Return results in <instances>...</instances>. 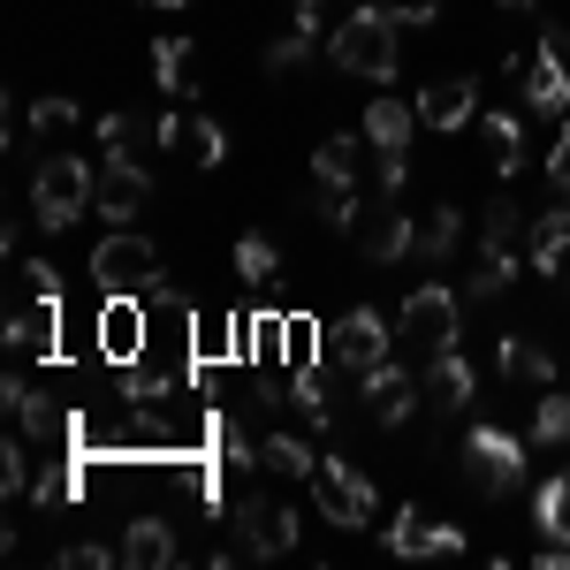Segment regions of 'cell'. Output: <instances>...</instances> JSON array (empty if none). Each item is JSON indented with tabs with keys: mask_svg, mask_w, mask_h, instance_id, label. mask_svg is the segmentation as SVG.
<instances>
[{
	"mask_svg": "<svg viewBox=\"0 0 570 570\" xmlns=\"http://www.w3.org/2000/svg\"><path fill=\"white\" fill-rule=\"evenodd\" d=\"M456 252H464V206L441 198V206L419 214V244H411V259H419V266H449Z\"/></svg>",
	"mask_w": 570,
	"mask_h": 570,
	"instance_id": "22",
	"label": "cell"
},
{
	"mask_svg": "<svg viewBox=\"0 0 570 570\" xmlns=\"http://www.w3.org/2000/svg\"><path fill=\"white\" fill-rule=\"evenodd\" d=\"M548 190H556V206H570V115L556 130V145H548Z\"/></svg>",
	"mask_w": 570,
	"mask_h": 570,
	"instance_id": "40",
	"label": "cell"
},
{
	"mask_svg": "<svg viewBox=\"0 0 570 570\" xmlns=\"http://www.w3.org/2000/svg\"><path fill=\"white\" fill-rule=\"evenodd\" d=\"M327 16H335V0H289V23L297 31H335Z\"/></svg>",
	"mask_w": 570,
	"mask_h": 570,
	"instance_id": "42",
	"label": "cell"
},
{
	"mask_svg": "<svg viewBox=\"0 0 570 570\" xmlns=\"http://www.w3.org/2000/svg\"><path fill=\"white\" fill-rule=\"evenodd\" d=\"M0 494L31 502V434H8V449H0Z\"/></svg>",
	"mask_w": 570,
	"mask_h": 570,
	"instance_id": "37",
	"label": "cell"
},
{
	"mask_svg": "<svg viewBox=\"0 0 570 570\" xmlns=\"http://www.w3.org/2000/svg\"><path fill=\"white\" fill-rule=\"evenodd\" d=\"M381 8H389L395 23H411V31H426V23L441 16V0H381Z\"/></svg>",
	"mask_w": 570,
	"mask_h": 570,
	"instance_id": "43",
	"label": "cell"
},
{
	"mask_svg": "<svg viewBox=\"0 0 570 570\" xmlns=\"http://www.w3.org/2000/svg\"><path fill=\"white\" fill-rule=\"evenodd\" d=\"M320 365V327L312 320H282V373H305Z\"/></svg>",
	"mask_w": 570,
	"mask_h": 570,
	"instance_id": "39",
	"label": "cell"
},
{
	"mask_svg": "<svg viewBox=\"0 0 570 570\" xmlns=\"http://www.w3.org/2000/svg\"><path fill=\"white\" fill-rule=\"evenodd\" d=\"M357 244H365V259H373V266H395V259H411L419 220H411V206L381 198V206H365V220H357Z\"/></svg>",
	"mask_w": 570,
	"mask_h": 570,
	"instance_id": "12",
	"label": "cell"
},
{
	"mask_svg": "<svg viewBox=\"0 0 570 570\" xmlns=\"http://www.w3.org/2000/svg\"><path fill=\"white\" fill-rule=\"evenodd\" d=\"M312 61H320V31H297V23L266 46V77H297V69H312Z\"/></svg>",
	"mask_w": 570,
	"mask_h": 570,
	"instance_id": "33",
	"label": "cell"
},
{
	"mask_svg": "<svg viewBox=\"0 0 570 570\" xmlns=\"http://www.w3.org/2000/svg\"><path fill=\"white\" fill-rule=\"evenodd\" d=\"M115 556H122V570H168L176 563V525L145 510V518L122 525V548H115Z\"/></svg>",
	"mask_w": 570,
	"mask_h": 570,
	"instance_id": "20",
	"label": "cell"
},
{
	"mask_svg": "<svg viewBox=\"0 0 570 570\" xmlns=\"http://www.w3.org/2000/svg\"><path fill=\"white\" fill-rule=\"evenodd\" d=\"M91 137H99V145H107V160H145V153H137V115H122V107H107V115H99V122H91Z\"/></svg>",
	"mask_w": 570,
	"mask_h": 570,
	"instance_id": "36",
	"label": "cell"
},
{
	"mask_svg": "<svg viewBox=\"0 0 570 570\" xmlns=\"http://www.w3.org/2000/svg\"><path fill=\"white\" fill-rule=\"evenodd\" d=\"M518 274H525V252H494V244H480L472 266H464V297H472V305H494V297L518 289Z\"/></svg>",
	"mask_w": 570,
	"mask_h": 570,
	"instance_id": "21",
	"label": "cell"
},
{
	"mask_svg": "<svg viewBox=\"0 0 570 570\" xmlns=\"http://www.w3.org/2000/svg\"><path fill=\"white\" fill-rule=\"evenodd\" d=\"M228 266H236V282H244V289H274V274H282V252H274V236H236Z\"/></svg>",
	"mask_w": 570,
	"mask_h": 570,
	"instance_id": "29",
	"label": "cell"
},
{
	"mask_svg": "<svg viewBox=\"0 0 570 570\" xmlns=\"http://www.w3.org/2000/svg\"><path fill=\"white\" fill-rule=\"evenodd\" d=\"M145 206H153V168H145V160H107V168H99V206H91V214L107 220V228H137Z\"/></svg>",
	"mask_w": 570,
	"mask_h": 570,
	"instance_id": "9",
	"label": "cell"
},
{
	"mask_svg": "<svg viewBox=\"0 0 570 570\" xmlns=\"http://www.w3.org/2000/svg\"><path fill=\"white\" fill-rule=\"evenodd\" d=\"M31 130H39L46 145H69V137L85 130V115H77V99L53 91V99H31Z\"/></svg>",
	"mask_w": 570,
	"mask_h": 570,
	"instance_id": "34",
	"label": "cell"
},
{
	"mask_svg": "<svg viewBox=\"0 0 570 570\" xmlns=\"http://www.w3.org/2000/svg\"><path fill=\"white\" fill-rule=\"evenodd\" d=\"M373 183H381V198H403V183H411V153H373Z\"/></svg>",
	"mask_w": 570,
	"mask_h": 570,
	"instance_id": "41",
	"label": "cell"
},
{
	"mask_svg": "<svg viewBox=\"0 0 570 570\" xmlns=\"http://www.w3.org/2000/svg\"><path fill=\"white\" fill-rule=\"evenodd\" d=\"M494 373H502L510 389L540 395V389H556V351H548L540 335H518V327H510V335L494 343Z\"/></svg>",
	"mask_w": 570,
	"mask_h": 570,
	"instance_id": "14",
	"label": "cell"
},
{
	"mask_svg": "<svg viewBox=\"0 0 570 570\" xmlns=\"http://www.w3.org/2000/svg\"><path fill=\"white\" fill-rule=\"evenodd\" d=\"M480 145H487V160H494L502 176H518V168H525V115H510V107L487 115L480 107Z\"/></svg>",
	"mask_w": 570,
	"mask_h": 570,
	"instance_id": "26",
	"label": "cell"
},
{
	"mask_svg": "<svg viewBox=\"0 0 570 570\" xmlns=\"http://www.w3.org/2000/svg\"><path fill=\"white\" fill-rule=\"evenodd\" d=\"M525 266L532 274H563L570 266V206H540L525 220Z\"/></svg>",
	"mask_w": 570,
	"mask_h": 570,
	"instance_id": "19",
	"label": "cell"
},
{
	"mask_svg": "<svg viewBox=\"0 0 570 570\" xmlns=\"http://www.w3.org/2000/svg\"><path fill=\"white\" fill-rule=\"evenodd\" d=\"M480 244H494V252H525V206H518V198H487Z\"/></svg>",
	"mask_w": 570,
	"mask_h": 570,
	"instance_id": "32",
	"label": "cell"
},
{
	"mask_svg": "<svg viewBox=\"0 0 570 570\" xmlns=\"http://www.w3.org/2000/svg\"><path fill=\"white\" fill-rule=\"evenodd\" d=\"M107 563H122V556H107V548H91V540L61 548V570H107Z\"/></svg>",
	"mask_w": 570,
	"mask_h": 570,
	"instance_id": "44",
	"label": "cell"
},
{
	"mask_svg": "<svg viewBox=\"0 0 570 570\" xmlns=\"http://www.w3.org/2000/svg\"><path fill=\"white\" fill-rule=\"evenodd\" d=\"M570 441V389L556 381V389L532 395V449H563Z\"/></svg>",
	"mask_w": 570,
	"mask_h": 570,
	"instance_id": "30",
	"label": "cell"
},
{
	"mask_svg": "<svg viewBox=\"0 0 570 570\" xmlns=\"http://www.w3.org/2000/svg\"><path fill=\"white\" fill-rule=\"evenodd\" d=\"M228 518H236V548H244V556H259V563L297 556V510H289V502H274V494H244Z\"/></svg>",
	"mask_w": 570,
	"mask_h": 570,
	"instance_id": "8",
	"label": "cell"
},
{
	"mask_svg": "<svg viewBox=\"0 0 570 570\" xmlns=\"http://www.w3.org/2000/svg\"><path fill=\"white\" fill-rule=\"evenodd\" d=\"M357 395H365V411H373L381 426H403V419H411V411L426 403V389H419V365H403V357H389V365H373Z\"/></svg>",
	"mask_w": 570,
	"mask_h": 570,
	"instance_id": "11",
	"label": "cell"
},
{
	"mask_svg": "<svg viewBox=\"0 0 570 570\" xmlns=\"http://www.w3.org/2000/svg\"><path fill=\"white\" fill-rule=\"evenodd\" d=\"M91 206H99V168H91L85 153H46L39 176H31V220H39L46 236H61Z\"/></svg>",
	"mask_w": 570,
	"mask_h": 570,
	"instance_id": "2",
	"label": "cell"
},
{
	"mask_svg": "<svg viewBox=\"0 0 570 570\" xmlns=\"http://www.w3.org/2000/svg\"><path fill=\"white\" fill-rule=\"evenodd\" d=\"M419 389H426V411H464L472 389H480V373H472V357L449 343V351L419 357Z\"/></svg>",
	"mask_w": 570,
	"mask_h": 570,
	"instance_id": "15",
	"label": "cell"
},
{
	"mask_svg": "<svg viewBox=\"0 0 570 570\" xmlns=\"http://www.w3.org/2000/svg\"><path fill=\"white\" fill-rule=\"evenodd\" d=\"M153 85H160V99H190V91H198V46L160 39L153 46Z\"/></svg>",
	"mask_w": 570,
	"mask_h": 570,
	"instance_id": "25",
	"label": "cell"
},
{
	"mask_svg": "<svg viewBox=\"0 0 570 570\" xmlns=\"http://www.w3.org/2000/svg\"><path fill=\"white\" fill-rule=\"evenodd\" d=\"M464 472H472L480 494L510 502V494L525 487V441L510 434V426H494V419H472V434H464Z\"/></svg>",
	"mask_w": 570,
	"mask_h": 570,
	"instance_id": "6",
	"label": "cell"
},
{
	"mask_svg": "<svg viewBox=\"0 0 570 570\" xmlns=\"http://www.w3.org/2000/svg\"><path fill=\"white\" fill-rule=\"evenodd\" d=\"M456 320H464V289L426 282V289H411V297L395 305V335L411 343V357H434V351L456 343Z\"/></svg>",
	"mask_w": 570,
	"mask_h": 570,
	"instance_id": "7",
	"label": "cell"
},
{
	"mask_svg": "<svg viewBox=\"0 0 570 570\" xmlns=\"http://www.w3.org/2000/svg\"><path fill=\"white\" fill-rule=\"evenodd\" d=\"M411 122H419V107H403V99H373L365 107V122H357V137H365V153H411Z\"/></svg>",
	"mask_w": 570,
	"mask_h": 570,
	"instance_id": "23",
	"label": "cell"
},
{
	"mask_svg": "<svg viewBox=\"0 0 570 570\" xmlns=\"http://www.w3.org/2000/svg\"><path fill=\"white\" fill-rule=\"evenodd\" d=\"M327 61L343 77H365V85H389L395 61H403V23H395L381 0H351L327 31Z\"/></svg>",
	"mask_w": 570,
	"mask_h": 570,
	"instance_id": "1",
	"label": "cell"
},
{
	"mask_svg": "<svg viewBox=\"0 0 570 570\" xmlns=\"http://www.w3.org/2000/svg\"><path fill=\"white\" fill-rule=\"evenodd\" d=\"M532 525L570 548V464L556 472V480H540V494H532Z\"/></svg>",
	"mask_w": 570,
	"mask_h": 570,
	"instance_id": "31",
	"label": "cell"
},
{
	"mask_svg": "<svg viewBox=\"0 0 570 570\" xmlns=\"http://www.w3.org/2000/svg\"><path fill=\"white\" fill-rule=\"evenodd\" d=\"M525 8H540V0H502V16H525Z\"/></svg>",
	"mask_w": 570,
	"mask_h": 570,
	"instance_id": "46",
	"label": "cell"
},
{
	"mask_svg": "<svg viewBox=\"0 0 570 570\" xmlns=\"http://www.w3.org/2000/svg\"><path fill=\"white\" fill-rule=\"evenodd\" d=\"M145 8H183V0H145Z\"/></svg>",
	"mask_w": 570,
	"mask_h": 570,
	"instance_id": "47",
	"label": "cell"
},
{
	"mask_svg": "<svg viewBox=\"0 0 570 570\" xmlns=\"http://www.w3.org/2000/svg\"><path fill=\"white\" fill-rule=\"evenodd\" d=\"M99 357L115 365H137L145 357V297H99Z\"/></svg>",
	"mask_w": 570,
	"mask_h": 570,
	"instance_id": "16",
	"label": "cell"
},
{
	"mask_svg": "<svg viewBox=\"0 0 570 570\" xmlns=\"http://www.w3.org/2000/svg\"><path fill=\"white\" fill-rule=\"evenodd\" d=\"M389 548L395 556H464V532L426 518V510H395L389 518Z\"/></svg>",
	"mask_w": 570,
	"mask_h": 570,
	"instance_id": "18",
	"label": "cell"
},
{
	"mask_svg": "<svg viewBox=\"0 0 570 570\" xmlns=\"http://www.w3.org/2000/svg\"><path fill=\"white\" fill-rule=\"evenodd\" d=\"M419 122H426V130H464V122H480V85H472V77H434V85L419 91Z\"/></svg>",
	"mask_w": 570,
	"mask_h": 570,
	"instance_id": "17",
	"label": "cell"
},
{
	"mask_svg": "<svg viewBox=\"0 0 570 570\" xmlns=\"http://www.w3.org/2000/svg\"><path fill=\"white\" fill-rule=\"evenodd\" d=\"M183 122H190V115H176V107H168V115L153 122V145H168V153H183Z\"/></svg>",
	"mask_w": 570,
	"mask_h": 570,
	"instance_id": "45",
	"label": "cell"
},
{
	"mask_svg": "<svg viewBox=\"0 0 570 570\" xmlns=\"http://www.w3.org/2000/svg\"><path fill=\"white\" fill-rule=\"evenodd\" d=\"M320 357H327L335 373L365 381L373 365H389V357H395V327H389V312L351 305L343 320H335V327H320Z\"/></svg>",
	"mask_w": 570,
	"mask_h": 570,
	"instance_id": "3",
	"label": "cell"
},
{
	"mask_svg": "<svg viewBox=\"0 0 570 570\" xmlns=\"http://www.w3.org/2000/svg\"><path fill=\"white\" fill-rule=\"evenodd\" d=\"M85 266H91V282H99V297H153L160 289V252L137 228H107Z\"/></svg>",
	"mask_w": 570,
	"mask_h": 570,
	"instance_id": "4",
	"label": "cell"
},
{
	"mask_svg": "<svg viewBox=\"0 0 570 570\" xmlns=\"http://www.w3.org/2000/svg\"><path fill=\"white\" fill-rule=\"evenodd\" d=\"M206 441H214L220 472H259V441L244 434V419H236V411H214V419H206Z\"/></svg>",
	"mask_w": 570,
	"mask_h": 570,
	"instance_id": "27",
	"label": "cell"
},
{
	"mask_svg": "<svg viewBox=\"0 0 570 570\" xmlns=\"http://www.w3.org/2000/svg\"><path fill=\"white\" fill-rule=\"evenodd\" d=\"M518 107H525V115H548V122H563V115H570V53L532 46V69L518 77Z\"/></svg>",
	"mask_w": 570,
	"mask_h": 570,
	"instance_id": "10",
	"label": "cell"
},
{
	"mask_svg": "<svg viewBox=\"0 0 570 570\" xmlns=\"http://www.w3.org/2000/svg\"><path fill=\"white\" fill-rule=\"evenodd\" d=\"M312 464H320V449L305 434H289V426L259 434V472H274V480H312Z\"/></svg>",
	"mask_w": 570,
	"mask_h": 570,
	"instance_id": "24",
	"label": "cell"
},
{
	"mask_svg": "<svg viewBox=\"0 0 570 570\" xmlns=\"http://www.w3.org/2000/svg\"><path fill=\"white\" fill-rule=\"evenodd\" d=\"M357 145H365V137H320V145H312V183H335V190H357Z\"/></svg>",
	"mask_w": 570,
	"mask_h": 570,
	"instance_id": "28",
	"label": "cell"
},
{
	"mask_svg": "<svg viewBox=\"0 0 570 570\" xmlns=\"http://www.w3.org/2000/svg\"><path fill=\"white\" fill-rule=\"evenodd\" d=\"M305 494H312V510H320L327 525H343V532H365L373 518H381V494H373V480L357 472L351 456H320Z\"/></svg>",
	"mask_w": 570,
	"mask_h": 570,
	"instance_id": "5",
	"label": "cell"
},
{
	"mask_svg": "<svg viewBox=\"0 0 570 570\" xmlns=\"http://www.w3.org/2000/svg\"><path fill=\"white\" fill-rule=\"evenodd\" d=\"M183 153H190L198 168H220V160H228V130L206 122V115H190V122H183Z\"/></svg>",
	"mask_w": 570,
	"mask_h": 570,
	"instance_id": "38",
	"label": "cell"
},
{
	"mask_svg": "<svg viewBox=\"0 0 570 570\" xmlns=\"http://www.w3.org/2000/svg\"><path fill=\"white\" fill-rule=\"evenodd\" d=\"M0 403H8V419H16V434L46 441V449H53V441H69V419H77V411H53V403H46V395L31 389L23 373H8V381H0Z\"/></svg>",
	"mask_w": 570,
	"mask_h": 570,
	"instance_id": "13",
	"label": "cell"
},
{
	"mask_svg": "<svg viewBox=\"0 0 570 570\" xmlns=\"http://www.w3.org/2000/svg\"><path fill=\"white\" fill-rule=\"evenodd\" d=\"M343 8H351V0H343Z\"/></svg>",
	"mask_w": 570,
	"mask_h": 570,
	"instance_id": "48",
	"label": "cell"
},
{
	"mask_svg": "<svg viewBox=\"0 0 570 570\" xmlns=\"http://www.w3.org/2000/svg\"><path fill=\"white\" fill-rule=\"evenodd\" d=\"M312 220L343 236V228H357V220H365V198H357V190H335V183H320V190H312Z\"/></svg>",
	"mask_w": 570,
	"mask_h": 570,
	"instance_id": "35",
	"label": "cell"
}]
</instances>
